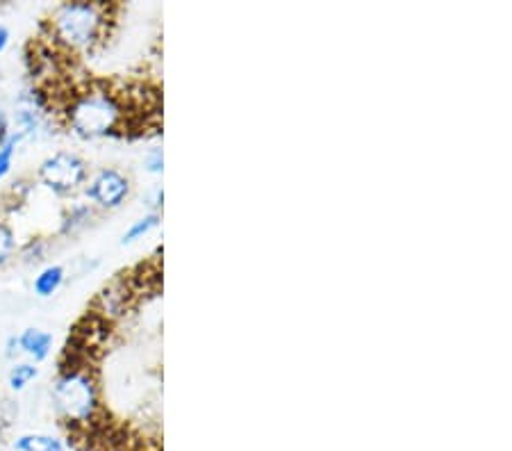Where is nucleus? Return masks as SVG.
<instances>
[{
	"label": "nucleus",
	"mask_w": 512,
	"mask_h": 451,
	"mask_svg": "<svg viewBox=\"0 0 512 451\" xmlns=\"http://www.w3.org/2000/svg\"><path fill=\"white\" fill-rule=\"evenodd\" d=\"M57 114L80 139L126 137L132 130H137V137H144V128L137 121V105L128 103L126 94L103 82L73 89Z\"/></svg>",
	"instance_id": "1"
},
{
	"label": "nucleus",
	"mask_w": 512,
	"mask_h": 451,
	"mask_svg": "<svg viewBox=\"0 0 512 451\" xmlns=\"http://www.w3.org/2000/svg\"><path fill=\"white\" fill-rule=\"evenodd\" d=\"M117 5L110 3H60L46 19L48 39L64 57H89L101 51L112 35Z\"/></svg>",
	"instance_id": "2"
},
{
	"label": "nucleus",
	"mask_w": 512,
	"mask_h": 451,
	"mask_svg": "<svg viewBox=\"0 0 512 451\" xmlns=\"http://www.w3.org/2000/svg\"><path fill=\"white\" fill-rule=\"evenodd\" d=\"M69 363L60 365L53 381V404L62 422L73 431H85L101 422L103 397L101 383L94 369L89 367V360L66 358Z\"/></svg>",
	"instance_id": "3"
},
{
	"label": "nucleus",
	"mask_w": 512,
	"mask_h": 451,
	"mask_svg": "<svg viewBox=\"0 0 512 451\" xmlns=\"http://www.w3.org/2000/svg\"><path fill=\"white\" fill-rule=\"evenodd\" d=\"M37 180L55 196H71L87 185L89 164L73 151H55L39 162Z\"/></svg>",
	"instance_id": "4"
},
{
	"label": "nucleus",
	"mask_w": 512,
	"mask_h": 451,
	"mask_svg": "<svg viewBox=\"0 0 512 451\" xmlns=\"http://www.w3.org/2000/svg\"><path fill=\"white\" fill-rule=\"evenodd\" d=\"M82 190H85V196L92 201L94 208L112 212L119 210L130 199L132 180L117 167H103L87 180Z\"/></svg>",
	"instance_id": "5"
},
{
	"label": "nucleus",
	"mask_w": 512,
	"mask_h": 451,
	"mask_svg": "<svg viewBox=\"0 0 512 451\" xmlns=\"http://www.w3.org/2000/svg\"><path fill=\"white\" fill-rule=\"evenodd\" d=\"M16 338H19L21 354H26L30 360H35V363H41V360L51 356L53 335L48 331H41V328H26V331L16 335Z\"/></svg>",
	"instance_id": "6"
},
{
	"label": "nucleus",
	"mask_w": 512,
	"mask_h": 451,
	"mask_svg": "<svg viewBox=\"0 0 512 451\" xmlns=\"http://www.w3.org/2000/svg\"><path fill=\"white\" fill-rule=\"evenodd\" d=\"M94 215H96V208L92 203H71L62 215L60 235H73L82 231V228L94 219Z\"/></svg>",
	"instance_id": "7"
},
{
	"label": "nucleus",
	"mask_w": 512,
	"mask_h": 451,
	"mask_svg": "<svg viewBox=\"0 0 512 451\" xmlns=\"http://www.w3.org/2000/svg\"><path fill=\"white\" fill-rule=\"evenodd\" d=\"M64 276H66V269L62 265H48V267L41 269V272L35 276L32 290H35V294H37L39 299L53 297V294L62 287Z\"/></svg>",
	"instance_id": "8"
},
{
	"label": "nucleus",
	"mask_w": 512,
	"mask_h": 451,
	"mask_svg": "<svg viewBox=\"0 0 512 451\" xmlns=\"http://www.w3.org/2000/svg\"><path fill=\"white\" fill-rule=\"evenodd\" d=\"M16 451H66V445L48 433H23L14 440Z\"/></svg>",
	"instance_id": "9"
},
{
	"label": "nucleus",
	"mask_w": 512,
	"mask_h": 451,
	"mask_svg": "<svg viewBox=\"0 0 512 451\" xmlns=\"http://www.w3.org/2000/svg\"><path fill=\"white\" fill-rule=\"evenodd\" d=\"M37 374H39V369L35 363H14L10 374H7V383H10V388L14 392H21L37 379Z\"/></svg>",
	"instance_id": "10"
},
{
	"label": "nucleus",
	"mask_w": 512,
	"mask_h": 451,
	"mask_svg": "<svg viewBox=\"0 0 512 451\" xmlns=\"http://www.w3.org/2000/svg\"><path fill=\"white\" fill-rule=\"evenodd\" d=\"M16 251H19V242H16L14 228L0 221V272L14 260Z\"/></svg>",
	"instance_id": "11"
},
{
	"label": "nucleus",
	"mask_w": 512,
	"mask_h": 451,
	"mask_svg": "<svg viewBox=\"0 0 512 451\" xmlns=\"http://www.w3.org/2000/svg\"><path fill=\"white\" fill-rule=\"evenodd\" d=\"M158 226H160V212H151V215L142 217L128 228L126 235H123L121 244H132V242L142 240L144 235H148L153 231V228H158Z\"/></svg>",
	"instance_id": "12"
},
{
	"label": "nucleus",
	"mask_w": 512,
	"mask_h": 451,
	"mask_svg": "<svg viewBox=\"0 0 512 451\" xmlns=\"http://www.w3.org/2000/svg\"><path fill=\"white\" fill-rule=\"evenodd\" d=\"M21 139L23 137L19 133H12L3 144H0V183H3L5 176L12 171V164L16 158V151H19Z\"/></svg>",
	"instance_id": "13"
},
{
	"label": "nucleus",
	"mask_w": 512,
	"mask_h": 451,
	"mask_svg": "<svg viewBox=\"0 0 512 451\" xmlns=\"http://www.w3.org/2000/svg\"><path fill=\"white\" fill-rule=\"evenodd\" d=\"M46 256V242L37 237V240H30L26 246L21 249V258L26 262H39Z\"/></svg>",
	"instance_id": "14"
},
{
	"label": "nucleus",
	"mask_w": 512,
	"mask_h": 451,
	"mask_svg": "<svg viewBox=\"0 0 512 451\" xmlns=\"http://www.w3.org/2000/svg\"><path fill=\"white\" fill-rule=\"evenodd\" d=\"M144 164H146V169L151 171V174H162V171H164V151L162 149H151L146 153Z\"/></svg>",
	"instance_id": "15"
},
{
	"label": "nucleus",
	"mask_w": 512,
	"mask_h": 451,
	"mask_svg": "<svg viewBox=\"0 0 512 451\" xmlns=\"http://www.w3.org/2000/svg\"><path fill=\"white\" fill-rule=\"evenodd\" d=\"M10 39H12V32H10V28L7 26H3V23H0V55L5 53V48L10 46Z\"/></svg>",
	"instance_id": "16"
},
{
	"label": "nucleus",
	"mask_w": 512,
	"mask_h": 451,
	"mask_svg": "<svg viewBox=\"0 0 512 451\" xmlns=\"http://www.w3.org/2000/svg\"><path fill=\"white\" fill-rule=\"evenodd\" d=\"M7 358H14V356H19L21 354V349H19V338H16V335H12L10 340H7Z\"/></svg>",
	"instance_id": "17"
}]
</instances>
